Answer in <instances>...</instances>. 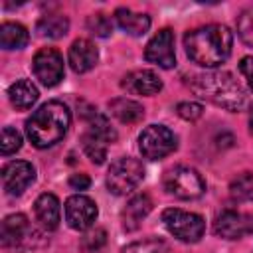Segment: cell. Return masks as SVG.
Masks as SVG:
<instances>
[{"label": "cell", "mask_w": 253, "mask_h": 253, "mask_svg": "<svg viewBox=\"0 0 253 253\" xmlns=\"http://www.w3.org/2000/svg\"><path fill=\"white\" fill-rule=\"evenodd\" d=\"M188 57L202 67H217L227 61L233 47V36L227 26L208 24L184 36Z\"/></svg>", "instance_id": "obj_1"}, {"label": "cell", "mask_w": 253, "mask_h": 253, "mask_svg": "<svg viewBox=\"0 0 253 253\" xmlns=\"http://www.w3.org/2000/svg\"><path fill=\"white\" fill-rule=\"evenodd\" d=\"M71 113L61 101H47L26 121V134L36 148L57 144L69 130Z\"/></svg>", "instance_id": "obj_2"}, {"label": "cell", "mask_w": 253, "mask_h": 253, "mask_svg": "<svg viewBox=\"0 0 253 253\" xmlns=\"http://www.w3.org/2000/svg\"><path fill=\"white\" fill-rule=\"evenodd\" d=\"M192 91L202 97L211 101L217 107H223L227 111H241L245 105V91L239 85V81L227 73V71H210V73H200L192 79L190 83Z\"/></svg>", "instance_id": "obj_3"}, {"label": "cell", "mask_w": 253, "mask_h": 253, "mask_svg": "<svg viewBox=\"0 0 253 253\" xmlns=\"http://www.w3.org/2000/svg\"><path fill=\"white\" fill-rule=\"evenodd\" d=\"M0 243L6 251L30 253V251L43 247L47 241H45L43 233L30 223L26 213H10L2 221Z\"/></svg>", "instance_id": "obj_4"}, {"label": "cell", "mask_w": 253, "mask_h": 253, "mask_svg": "<svg viewBox=\"0 0 253 253\" xmlns=\"http://www.w3.org/2000/svg\"><path fill=\"white\" fill-rule=\"evenodd\" d=\"M144 180V166L140 160L123 156L115 160L107 172V188L115 196L130 194Z\"/></svg>", "instance_id": "obj_5"}, {"label": "cell", "mask_w": 253, "mask_h": 253, "mask_svg": "<svg viewBox=\"0 0 253 253\" xmlns=\"http://www.w3.org/2000/svg\"><path fill=\"white\" fill-rule=\"evenodd\" d=\"M164 190L180 200H196L206 192V182L196 168L174 166L164 174Z\"/></svg>", "instance_id": "obj_6"}, {"label": "cell", "mask_w": 253, "mask_h": 253, "mask_svg": "<svg viewBox=\"0 0 253 253\" xmlns=\"http://www.w3.org/2000/svg\"><path fill=\"white\" fill-rule=\"evenodd\" d=\"M162 221L164 227L180 241L184 243H198L204 237L206 231V221L202 215L184 211L178 208H168L162 211Z\"/></svg>", "instance_id": "obj_7"}, {"label": "cell", "mask_w": 253, "mask_h": 253, "mask_svg": "<svg viewBox=\"0 0 253 253\" xmlns=\"http://www.w3.org/2000/svg\"><path fill=\"white\" fill-rule=\"evenodd\" d=\"M176 146H178V140L174 132L164 125H148L138 136L140 154L148 160H160L170 152H174Z\"/></svg>", "instance_id": "obj_8"}, {"label": "cell", "mask_w": 253, "mask_h": 253, "mask_svg": "<svg viewBox=\"0 0 253 253\" xmlns=\"http://www.w3.org/2000/svg\"><path fill=\"white\" fill-rule=\"evenodd\" d=\"M32 71L43 87H55L63 79V57L55 47H42L32 61Z\"/></svg>", "instance_id": "obj_9"}, {"label": "cell", "mask_w": 253, "mask_h": 253, "mask_svg": "<svg viewBox=\"0 0 253 253\" xmlns=\"http://www.w3.org/2000/svg\"><path fill=\"white\" fill-rule=\"evenodd\" d=\"M63 210H65V221H67V225L71 229H75V231H87V229H91V225L95 223L97 213H99L97 204L91 198L83 196V194L69 196L65 200Z\"/></svg>", "instance_id": "obj_10"}, {"label": "cell", "mask_w": 253, "mask_h": 253, "mask_svg": "<svg viewBox=\"0 0 253 253\" xmlns=\"http://www.w3.org/2000/svg\"><path fill=\"white\" fill-rule=\"evenodd\" d=\"M144 59L162 69H172L176 65L174 32L170 28H164L152 36V40L144 47Z\"/></svg>", "instance_id": "obj_11"}, {"label": "cell", "mask_w": 253, "mask_h": 253, "mask_svg": "<svg viewBox=\"0 0 253 253\" xmlns=\"http://www.w3.org/2000/svg\"><path fill=\"white\" fill-rule=\"evenodd\" d=\"M36 180V168L26 160H12L2 168V186L8 196L24 194Z\"/></svg>", "instance_id": "obj_12"}, {"label": "cell", "mask_w": 253, "mask_h": 253, "mask_svg": "<svg viewBox=\"0 0 253 253\" xmlns=\"http://www.w3.org/2000/svg\"><path fill=\"white\" fill-rule=\"evenodd\" d=\"M213 231L223 239H241L253 231V217L235 210H223L213 221Z\"/></svg>", "instance_id": "obj_13"}, {"label": "cell", "mask_w": 253, "mask_h": 253, "mask_svg": "<svg viewBox=\"0 0 253 253\" xmlns=\"http://www.w3.org/2000/svg\"><path fill=\"white\" fill-rule=\"evenodd\" d=\"M121 87L126 93L150 97L162 89V81H160L158 73H154L152 69H136V71H130L128 75L123 77Z\"/></svg>", "instance_id": "obj_14"}, {"label": "cell", "mask_w": 253, "mask_h": 253, "mask_svg": "<svg viewBox=\"0 0 253 253\" xmlns=\"http://www.w3.org/2000/svg\"><path fill=\"white\" fill-rule=\"evenodd\" d=\"M34 213H36V221L42 225V229L55 231L61 221V208H59L57 196L49 194V192L40 194L38 200L34 202Z\"/></svg>", "instance_id": "obj_15"}, {"label": "cell", "mask_w": 253, "mask_h": 253, "mask_svg": "<svg viewBox=\"0 0 253 253\" xmlns=\"http://www.w3.org/2000/svg\"><path fill=\"white\" fill-rule=\"evenodd\" d=\"M67 59H69V65H71V69L75 73H87L97 65L99 51H97V47H95V43L91 40L79 38V40H75L71 43Z\"/></svg>", "instance_id": "obj_16"}, {"label": "cell", "mask_w": 253, "mask_h": 253, "mask_svg": "<svg viewBox=\"0 0 253 253\" xmlns=\"http://www.w3.org/2000/svg\"><path fill=\"white\" fill-rule=\"evenodd\" d=\"M152 211V200L148 194H136L132 196L125 210H123V227L126 231H134L140 227V223L146 219V215Z\"/></svg>", "instance_id": "obj_17"}, {"label": "cell", "mask_w": 253, "mask_h": 253, "mask_svg": "<svg viewBox=\"0 0 253 253\" xmlns=\"http://www.w3.org/2000/svg\"><path fill=\"white\" fill-rule=\"evenodd\" d=\"M115 22L128 36H142L150 28V16L132 12L130 8H117L115 10Z\"/></svg>", "instance_id": "obj_18"}, {"label": "cell", "mask_w": 253, "mask_h": 253, "mask_svg": "<svg viewBox=\"0 0 253 253\" xmlns=\"http://www.w3.org/2000/svg\"><path fill=\"white\" fill-rule=\"evenodd\" d=\"M8 97H10V103L16 109L26 111V109H32V105L38 101L40 93H38V87L30 79H18L16 83L10 85Z\"/></svg>", "instance_id": "obj_19"}, {"label": "cell", "mask_w": 253, "mask_h": 253, "mask_svg": "<svg viewBox=\"0 0 253 253\" xmlns=\"http://www.w3.org/2000/svg\"><path fill=\"white\" fill-rule=\"evenodd\" d=\"M109 109H111V115L117 117L125 125H134V123L142 121V117H144V107L138 101H132L126 97L113 99L109 103Z\"/></svg>", "instance_id": "obj_20"}, {"label": "cell", "mask_w": 253, "mask_h": 253, "mask_svg": "<svg viewBox=\"0 0 253 253\" xmlns=\"http://www.w3.org/2000/svg\"><path fill=\"white\" fill-rule=\"evenodd\" d=\"M30 42L28 30L18 22H4L0 26V45L4 49H22Z\"/></svg>", "instance_id": "obj_21"}, {"label": "cell", "mask_w": 253, "mask_h": 253, "mask_svg": "<svg viewBox=\"0 0 253 253\" xmlns=\"http://www.w3.org/2000/svg\"><path fill=\"white\" fill-rule=\"evenodd\" d=\"M69 30V20L61 14H47L43 18H40V22L36 24V32L42 38H63Z\"/></svg>", "instance_id": "obj_22"}, {"label": "cell", "mask_w": 253, "mask_h": 253, "mask_svg": "<svg viewBox=\"0 0 253 253\" xmlns=\"http://www.w3.org/2000/svg\"><path fill=\"white\" fill-rule=\"evenodd\" d=\"M81 146L85 150V154L89 156V160L93 164H103L105 158H107V148H109V142L97 134H93L91 130L83 132L81 136Z\"/></svg>", "instance_id": "obj_23"}, {"label": "cell", "mask_w": 253, "mask_h": 253, "mask_svg": "<svg viewBox=\"0 0 253 253\" xmlns=\"http://www.w3.org/2000/svg\"><path fill=\"white\" fill-rule=\"evenodd\" d=\"M229 194L237 202H253V172L237 174L229 184Z\"/></svg>", "instance_id": "obj_24"}, {"label": "cell", "mask_w": 253, "mask_h": 253, "mask_svg": "<svg viewBox=\"0 0 253 253\" xmlns=\"http://www.w3.org/2000/svg\"><path fill=\"white\" fill-rule=\"evenodd\" d=\"M107 247V231L103 227H91L83 233L79 249L83 253H103Z\"/></svg>", "instance_id": "obj_25"}, {"label": "cell", "mask_w": 253, "mask_h": 253, "mask_svg": "<svg viewBox=\"0 0 253 253\" xmlns=\"http://www.w3.org/2000/svg\"><path fill=\"white\" fill-rule=\"evenodd\" d=\"M121 253H168V245L162 239L148 237V239L128 243L126 247L121 249Z\"/></svg>", "instance_id": "obj_26"}, {"label": "cell", "mask_w": 253, "mask_h": 253, "mask_svg": "<svg viewBox=\"0 0 253 253\" xmlns=\"http://www.w3.org/2000/svg\"><path fill=\"white\" fill-rule=\"evenodd\" d=\"M87 30L91 36H97V38H109L113 34V20L103 14V12H97V14H91L87 18Z\"/></svg>", "instance_id": "obj_27"}, {"label": "cell", "mask_w": 253, "mask_h": 253, "mask_svg": "<svg viewBox=\"0 0 253 253\" xmlns=\"http://www.w3.org/2000/svg\"><path fill=\"white\" fill-rule=\"evenodd\" d=\"M22 146V134L12 128V126H4L2 128V142H0V152L4 156H10L14 152H18Z\"/></svg>", "instance_id": "obj_28"}, {"label": "cell", "mask_w": 253, "mask_h": 253, "mask_svg": "<svg viewBox=\"0 0 253 253\" xmlns=\"http://www.w3.org/2000/svg\"><path fill=\"white\" fill-rule=\"evenodd\" d=\"M237 34L249 47H253V8L243 10L239 14V18H237Z\"/></svg>", "instance_id": "obj_29"}, {"label": "cell", "mask_w": 253, "mask_h": 253, "mask_svg": "<svg viewBox=\"0 0 253 253\" xmlns=\"http://www.w3.org/2000/svg\"><path fill=\"white\" fill-rule=\"evenodd\" d=\"M176 113L186 119V121H196L204 115V107L200 103H190V101H184V103H178L176 105Z\"/></svg>", "instance_id": "obj_30"}, {"label": "cell", "mask_w": 253, "mask_h": 253, "mask_svg": "<svg viewBox=\"0 0 253 253\" xmlns=\"http://www.w3.org/2000/svg\"><path fill=\"white\" fill-rule=\"evenodd\" d=\"M89 186H91V178L85 172H75V174L69 176V188L71 190L81 192V190H87Z\"/></svg>", "instance_id": "obj_31"}, {"label": "cell", "mask_w": 253, "mask_h": 253, "mask_svg": "<svg viewBox=\"0 0 253 253\" xmlns=\"http://www.w3.org/2000/svg\"><path fill=\"white\" fill-rule=\"evenodd\" d=\"M239 71L243 73V77L247 79V83H249V87H251V91H253V57H241V61H239Z\"/></svg>", "instance_id": "obj_32"}, {"label": "cell", "mask_w": 253, "mask_h": 253, "mask_svg": "<svg viewBox=\"0 0 253 253\" xmlns=\"http://www.w3.org/2000/svg\"><path fill=\"white\" fill-rule=\"evenodd\" d=\"M249 130H251V134H253V111H251V115H249Z\"/></svg>", "instance_id": "obj_33"}]
</instances>
